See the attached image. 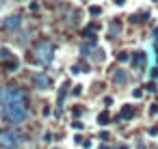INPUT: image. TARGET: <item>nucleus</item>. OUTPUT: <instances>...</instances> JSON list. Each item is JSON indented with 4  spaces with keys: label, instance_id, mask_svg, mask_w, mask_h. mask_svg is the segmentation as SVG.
Here are the masks:
<instances>
[{
    "label": "nucleus",
    "instance_id": "1",
    "mask_svg": "<svg viewBox=\"0 0 158 149\" xmlns=\"http://www.w3.org/2000/svg\"><path fill=\"white\" fill-rule=\"evenodd\" d=\"M0 106L7 117V121L11 123H22L28 117V102L22 89L18 87H5L0 89Z\"/></svg>",
    "mask_w": 158,
    "mask_h": 149
},
{
    "label": "nucleus",
    "instance_id": "2",
    "mask_svg": "<svg viewBox=\"0 0 158 149\" xmlns=\"http://www.w3.org/2000/svg\"><path fill=\"white\" fill-rule=\"evenodd\" d=\"M24 143V136L15 127H2L0 130V147L2 149H20Z\"/></svg>",
    "mask_w": 158,
    "mask_h": 149
},
{
    "label": "nucleus",
    "instance_id": "3",
    "mask_svg": "<svg viewBox=\"0 0 158 149\" xmlns=\"http://www.w3.org/2000/svg\"><path fill=\"white\" fill-rule=\"evenodd\" d=\"M33 54H35V58H37L41 65H48V63H52V58H54V48H52V43L41 41V43L35 46Z\"/></svg>",
    "mask_w": 158,
    "mask_h": 149
},
{
    "label": "nucleus",
    "instance_id": "4",
    "mask_svg": "<svg viewBox=\"0 0 158 149\" xmlns=\"http://www.w3.org/2000/svg\"><path fill=\"white\" fill-rule=\"evenodd\" d=\"M33 82H35V87H37L39 91L50 89V76L44 74V71H35V74H33Z\"/></svg>",
    "mask_w": 158,
    "mask_h": 149
},
{
    "label": "nucleus",
    "instance_id": "5",
    "mask_svg": "<svg viewBox=\"0 0 158 149\" xmlns=\"http://www.w3.org/2000/svg\"><path fill=\"white\" fill-rule=\"evenodd\" d=\"M2 26H5V30H18L22 26V18L20 15H7L5 22H2Z\"/></svg>",
    "mask_w": 158,
    "mask_h": 149
},
{
    "label": "nucleus",
    "instance_id": "6",
    "mask_svg": "<svg viewBox=\"0 0 158 149\" xmlns=\"http://www.w3.org/2000/svg\"><path fill=\"white\" fill-rule=\"evenodd\" d=\"M95 48H98V43H95V39H91V41H87V43L80 46V54H82V56H91Z\"/></svg>",
    "mask_w": 158,
    "mask_h": 149
},
{
    "label": "nucleus",
    "instance_id": "7",
    "mask_svg": "<svg viewBox=\"0 0 158 149\" xmlns=\"http://www.w3.org/2000/svg\"><path fill=\"white\" fill-rule=\"evenodd\" d=\"M145 63H147V56H145V52H134V56H132V65L134 67H145Z\"/></svg>",
    "mask_w": 158,
    "mask_h": 149
},
{
    "label": "nucleus",
    "instance_id": "8",
    "mask_svg": "<svg viewBox=\"0 0 158 149\" xmlns=\"http://www.w3.org/2000/svg\"><path fill=\"white\" fill-rule=\"evenodd\" d=\"M113 82H115V84H126V82H128V74H126L123 69H115V71H113Z\"/></svg>",
    "mask_w": 158,
    "mask_h": 149
},
{
    "label": "nucleus",
    "instance_id": "9",
    "mask_svg": "<svg viewBox=\"0 0 158 149\" xmlns=\"http://www.w3.org/2000/svg\"><path fill=\"white\" fill-rule=\"evenodd\" d=\"M89 58H93V61H95V63H102V61H104V52H102V50H98V48H95V50H93V54H91V56H89Z\"/></svg>",
    "mask_w": 158,
    "mask_h": 149
},
{
    "label": "nucleus",
    "instance_id": "10",
    "mask_svg": "<svg viewBox=\"0 0 158 149\" xmlns=\"http://www.w3.org/2000/svg\"><path fill=\"white\" fill-rule=\"evenodd\" d=\"M121 117H123V119H132V117H134V108H132V106H126V108L121 110Z\"/></svg>",
    "mask_w": 158,
    "mask_h": 149
},
{
    "label": "nucleus",
    "instance_id": "11",
    "mask_svg": "<svg viewBox=\"0 0 158 149\" xmlns=\"http://www.w3.org/2000/svg\"><path fill=\"white\" fill-rule=\"evenodd\" d=\"M108 121H110L108 112H100V115H98V123H100V125H106Z\"/></svg>",
    "mask_w": 158,
    "mask_h": 149
},
{
    "label": "nucleus",
    "instance_id": "12",
    "mask_svg": "<svg viewBox=\"0 0 158 149\" xmlns=\"http://www.w3.org/2000/svg\"><path fill=\"white\" fill-rule=\"evenodd\" d=\"M13 54H11V50L9 48H0V61H7V58H11Z\"/></svg>",
    "mask_w": 158,
    "mask_h": 149
},
{
    "label": "nucleus",
    "instance_id": "13",
    "mask_svg": "<svg viewBox=\"0 0 158 149\" xmlns=\"http://www.w3.org/2000/svg\"><path fill=\"white\" fill-rule=\"evenodd\" d=\"M65 95H67V82H63V84H61V91H59V104L63 102V97H65Z\"/></svg>",
    "mask_w": 158,
    "mask_h": 149
},
{
    "label": "nucleus",
    "instance_id": "14",
    "mask_svg": "<svg viewBox=\"0 0 158 149\" xmlns=\"http://www.w3.org/2000/svg\"><path fill=\"white\" fill-rule=\"evenodd\" d=\"M89 11H91V15H100V13H102V9H100V7H91Z\"/></svg>",
    "mask_w": 158,
    "mask_h": 149
},
{
    "label": "nucleus",
    "instance_id": "15",
    "mask_svg": "<svg viewBox=\"0 0 158 149\" xmlns=\"http://www.w3.org/2000/svg\"><path fill=\"white\" fill-rule=\"evenodd\" d=\"M117 33H119V24H113V26H110V35H113V37H115V35H117Z\"/></svg>",
    "mask_w": 158,
    "mask_h": 149
},
{
    "label": "nucleus",
    "instance_id": "16",
    "mask_svg": "<svg viewBox=\"0 0 158 149\" xmlns=\"http://www.w3.org/2000/svg\"><path fill=\"white\" fill-rule=\"evenodd\" d=\"M72 93H74V95H80V93H82V87H80V84H76V87H74V91H72Z\"/></svg>",
    "mask_w": 158,
    "mask_h": 149
},
{
    "label": "nucleus",
    "instance_id": "17",
    "mask_svg": "<svg viewBox=\"0 0 158 149\" xmlns=\"http://www.w3.org/2000/svg\"><path fill=\"white\" fill-rule=\"evenodd\" d=\"M44 140H46V143H50V140H52V134H50V132H46V134H44Z\"/></svg>",
    "mask_w": 158,
    "mask_h": 149
},
{
    "label": "nucleus",
    "instance_id": "18",
    "mask_svg": "<svg viewBox=\"0 0 158 149\" xmlns=\"http://www.w3.org/2000/svg\"><path fill=\"white\" fill-rule=\"evenodd\" d=\"M154 39H156V43H158V28L154 30Z\"/></svg>",
    "mask_w": 158,
    "mask_h": 149
},
{
    "label": "nucleus",
    "instance_id": "19",
    "mask_svg": "<svg viewBox=\"0 0 158 149\" xmlns=\"http://www.w3.org/2000/svg\"><path fill=\"white\" fill-rule=\"evenodd\" d=\"M117 149H128V147H126V145H121V147H117Z\"/></svg>",
    "mask_w": 158,
    "mask_h": 149
},
{
    "label": "nucleus",
    "instance_id": "20",
    "mask_svg": "<svg viewBox=\"0 0 158 149\" xmlns=\"http://www.w3.org/2000/svg\"><path fill=\"white\" fill-rule=\"evenodd\" d=\"M5 2H7V0H0V5H5Z\"/></svg>",
    "mask_w": 158,
    "mask_h": 149
}]
</instances>
